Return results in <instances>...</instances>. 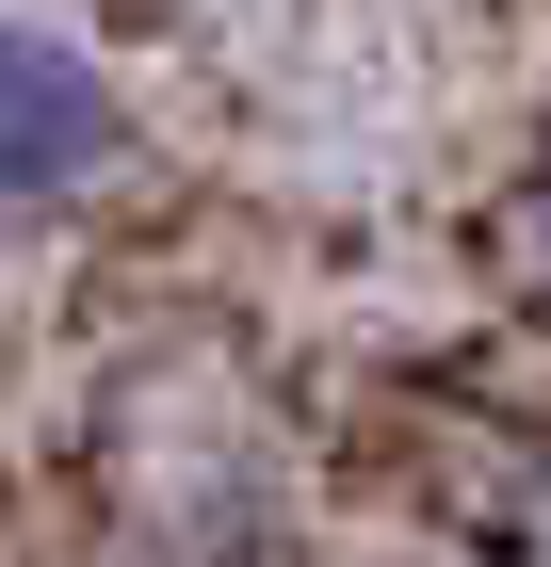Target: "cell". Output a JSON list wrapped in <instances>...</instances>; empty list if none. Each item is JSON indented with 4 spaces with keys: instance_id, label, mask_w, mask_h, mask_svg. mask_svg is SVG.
I'll return each mask as SVG.
<instances>
[{
    "instance_id": "6da1fadb",
    "label": "cell",
    "mask_w": 551,
    "mask_h": 567,
    "mask_svg": "<svg viewBox=\"0 0 551 567\" xmlns=\"http://www.w3.org/2000/svg\"><path fill=\"white\" fill-rule=\"evenodd\" d=\"M130 178V97L82 33L49 17H0V227H49V212H98Z\"/></svg>"
},
{
    "instance_id": "7a4b0ae2",
    "label": "cell",
    "mask_w": 551,
    "mask_h": 567,
    "mask_svg": "<svg viewBox=\"0 0 551 567\" xmlns=\"http://www.w3.org/2000/svg\"><path fill=\"white\" fill-rule=\"evenodd\" d=\"M519 260L551 276V163H535V195H519Z\"/></svg>"
}]
</instances>
